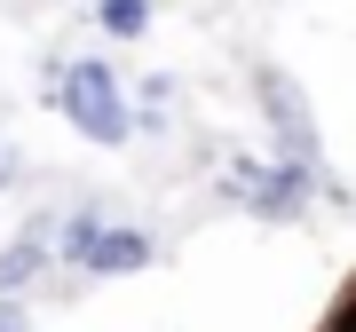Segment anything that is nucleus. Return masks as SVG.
Segmentation results:
<instances>
[{
    "instance_id": "obj_5",
    "label": "nucleus",
    "mask_w": 356,
    "mask_h": 332,
    "mask_svg": "<svg viewBox=\"0 0 356 332\" xmlns=\"http://www.w3.org/2000/svg\"><path fill=\"white\" fill-rule=\"evenodd\" d=\"M48 269H56V214H32L24 230L0 245V293H24V285H40Z\"/></svg>"
},
{
    "instance_id": "obj_8",
    "label": "nucleus",
    "mask_w": 356,
    "mask_h": 332,
    "mask_svg": "<svg viewBox=\"0 0 356 332\" xmlns=\"http://www.w3.org/2000/svg\"><path fill=\"white\" fill-rule=\"evenodd\" d=\"M0 332H32V308H24V293H0Z\"/></svg>"
},
{
    "instance_id": "obj_7",
    "label": "nucleus",
    "mask_w": 356,
    "mask_h": 332,
    "mask_svg": "<svg viewBox=\"0 0 356 332\" xmlns=\"http://www.w3.org/2000/svg\"><path fill=\"white\" fill-rule=\"evenodd\" d=\"M16 182H24V151H16V135L0 127V198H8Z\"/></svg>"
},
{
    "instance_id": "obj_6",
    "label": "nucleus",
    "mask_w": 356,
    "mask_h": 332,
    "mask_svg": "<svg viewBox=\"0 0 356 332\" xmlns=\"http://www.w3.org/2000/svg\"><path fill=\"white\" fill-rule=\"evenodd\" d=\"M151 0H95V32H111V40H143L151 32Z\"/></svg>"
},
{
    "instance_id": "obj_4",
    "label": "nucleus",
    "mask_w": 356,
    "mask_h": 332,
    "mask_svg": "<svg viewBox=\"0 0 356 332\" xmlns=\"http://www.w3.org/2000/svg\"><path fill=\"white\" fill-rule=\"evenodd\" d=\"M254 103H261V127H269V142H277V151L309 158V166H325V135H317V111H309L301 79H293L285 64H261V72H254Z\"/></svg>"
},
{
    "instance_id": "obj_2",
    "label": "nucleus",
    "mask_w": 356,
    "mask_h": 332,
    "mask_svg": "<svg viewBox=\"0 0 356 332\" xmlns=\"http://www.w3.org/2000/svg\"><path fill=\"white\" fill-rule=\"evenodd\" d=\"M56 261L79 269V277H135V269L159 261V238L143 222H111L103 198H79L56 214Z\"/></svg>"
},
{
    "instance_id": "obj_3",
    "label": "nucleus",
    "mask_w": 356,
    "mask_h": 332,
    "mask_svg": "<svg viewBox=\"0 0 356 332\" xmlns=\"http://www.w3.org/2000/svg\"><path fill=\"white\" fill-rule=\"evenodd\" d=\"M56 111L72 119L79 142H95V151H119V142H135V103H127V79H119L111 56H72L64 72H56Z\"/></svg>"
},
{
    "instance_id": "obj_1",
    "label": "nucleus",
    "mask_w": 356,
    "mask_h": 332,
    "mask_svg": "<svg viewBox=\"0 0 356 332\" xmlns=\"http://www.w3.org/2000/svg\"><path fill=\"white\" fill-rule=\"evenodd\" d=\"M332 174V166H309V158H293V151H269V158H245V151H229L222 158V206H238V214H254V222H301L309 206H317V182Z\"/></svg>"
}]
</instances>
